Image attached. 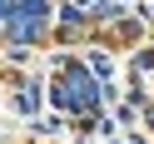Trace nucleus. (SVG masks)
Instances as JSON below:
<instances>
[]
</instances>
